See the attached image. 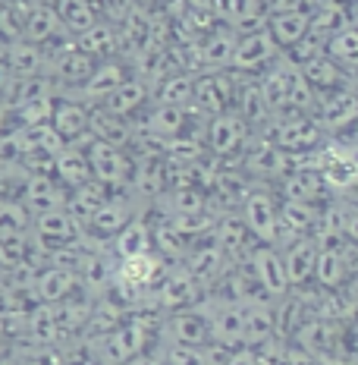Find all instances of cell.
I'll return each mask as SVG.
<instances>
[{
  "label": "cell",
  "instance_id": "obj_38",
  "mask_svg": "<svg viewBox=\"0 0 358 365\" xmlns=\"http://www.w3.org/2000/svg\"><path fill=\"white\" fill-rule=\"evenodd\" d=\"M54 10L57 19L63 26V32L70 38H79L82 32H88L98 19V10L91 6V0H54Z\"/></svg>",
  "mask_w": 358,
  "mask_h": 365
},
{
  "label": "cell",
  "instance_id": "obj_30",
  "mask_svg": "<svg viewBox=\"0 0 358 365\" xmlns=\"http://www.w3.org/2000/svg\"><path fill=\"white\" fill-rule=\"evenodd\" d=\"M110 252L113 258H135V255H148L154 252V237H151V224L144 220L142 215H135L129 224L123 227V230L113 237L110 242Z\"/></svg>",
  "mask_w": 358,
  "mask_h": 365
},
{
  "label": "cell",
  "instance_id": "obj_25",
  "mask_svg": "<svg viewBox=\"0 0 358 365\" xmlns=\"http://www.w3.org/2000/svg\"><path fill=\"white\" fill-rule=\"evenodd\" d=\"M317 208L321 205H305V202H280V230H277V249L289 246L293 240L311 237L317 224Z\"/></svg>",
  "mask_w": 358,
  "mask_h": 365
},
{
  "label": "cell",
  "instance_id": "obj_28",
  "mask_svg": "<svg viewBox=\"0 0 358 365\" xmlns=\"http://www.w3.org/2000/svg\"><path fill=\"white\" fill-rule=\"evenodd\" d=\"M54 177L63 182L66 189H82L88 182H95L91 177V164H88V155H85V145H63L54 158Z\"/></svg>",
  "mask_w": 358,
  "mask_h": 365
},
{
  "label": "cell",
  "instance_id": "obj_50",
  "mask_svg": "<svg viewBox=\"0 0 358 365\" xmlns=\"http://www.w3.org/2000/svg\"><path fill=\"white\" fill-rule=\"evenodd\" d=\"M0 365H16V359H10V356H0Z\"/></svg>",
  "mask_w": 358,
  "mask_h": 365
},
{
  "label": "cell",
  "instance_id": "obj_26",
  "mask_svg": "<svg viewBox=\"0 0 358 365\" xmlns=\"http://www.w3.org/2000/svg\"><path fill=\"white\" fill-rule=\"evenodd\" d=\"M308 29H311V10H289L268 16V35L277 41V48L283 54L308 38Z\"/></svg>",
  "mask_w": 358,
  "mask_h": 365
},
{
  "label": "cell",
  "instance_id": "obj_11",
  "mask_svg": "<svg viewBox=\"0 0 358 365\" xmlns=\"http://www.w3.org/2000/svg\"><path fill=\"white\" fill-rule=\"evenodd\" d=\"M315 120L321 123V129L327 133V139H330V135H339V133H349L352 123L358 120V91L346 86V88L317 95Z\"/></svg>",
  "mask_w": 358,
  "mask_h": 365
},
{
  "label": "cell",
  "instance_id": "obj_49",
  "mask_svg": "<svg viewBox=\"0 0 358 365\" xmlns=\"http://www.w3.org/2000/svg\"><path fill=\"white\" fill-rule=\"evenodd\" d=\"M349 133H352V145L358 148V120H355V123H352V129H349Z\"/></svg>",
  "mask_w": 358,
  "mask_h": 365
},
{
  "label": "cell",
  "instance_id": "obj_34",
  "mask_svg": "<svg viewBox=\"0 0 358 365\" xmlns=\"http://www.w3.org/2000/svg\"><path fill=\"white\" fill-rule=\"evenodd\" d=\"M349 26H352V6H349V0H333V4L311 10L308 35L327 44L333 35L342 32V29H349Z\"/></svg>",
  "mask_w": 358,
  "mask_h": 365
},
{
  "label": "cell",
  "instance_id": "obj_42",
  "mask_svg": "<svg viewBox=\"0 0 358 365\" xmlns=\"http://www.w3.org/2000/svg\"><path fill=\"white\" fill-rule=\"evenodd\" d=\"M167 365H211L204 346H182V344H164Z\"/></svg>",
  "mask_w": 358,
  "mask_h": 365
},
{
  "label": "cell",
  "instance_id": "obj_15",
  "mask_svg": "<svg viewBox=\"0 0 358 365\" xmlns=\"http://www.w3.org/2000/svg\"><path fill=\"white\" fill-rule=\"evenodd\" d=\"M179 264H186V271L192 274L201 287L217 284V280L233 268V262L226 258V252L217 246L214 240H208V237H201L198 242H192V246H189V252H186V258H182Z\"/></svg>",
  "mask_w": 358,
  "mask_h": 365
},
{
  "label": "cell",
  "instance_id": "obj_51",
  "mask_svg": "<svg viewBox=\"0 0 358 365\" xmlns=\"http://www.w3.org/2000/svg\"><path fill=\"white\" fill-rule=\"evenodd\" d=\"M73 365H101L98 359H85V362H73Z\"/></svg>",
  "mask_w": 358,
  "mask_h": 365
},
{
  "label": "cell",
  "instance_id": "obj_16",
  "mask_svg": "<svg viewBox=\"0 0 358 365\" xmlns=\"http://www.w3.org/2000/svg\"><path fill=\"white\" fill-rule=\"evenodd\" d=\"M129 76H132V66H129L123 57L104 60V63L95 66V73L85 79V86L73 91V98H79V101H85L88 108H95V104H101L110 91H117L120 86H123Z\"/></svg>",
  "mask_w": 358,
  "mask_h": 365
},
{
  "label": "cell",
  "instance_id": "obj_7",
  "mask_svg": "<svg viewBox=\"0 0 358 365\" xmlns=\"http://www.w3.org/2000/svg\"><path fill=\"white\" fill-rule=\"evenodd\" d=\"M32 240L48 252H63V249H75L85 242V233L75 224V217L66 208L44 211V215L32 217Z\"/></svg>",
  "mask_w": 358,
  "mask_h": 365
},
{
  "label": "cell",
  "instance_id": "obj_31",
  "mask_svg": "<svg viewBox=\"0 0 358 365\" xmlns=\"http://www.w3.org/2000/svg\"><path fill=\"white\" fill-rule=\"evenodd\" d=\"M0 51H4L6 63H10V70H13L16 79L44 76V70H48L44 48H38V44H32V41H26V38H19V41H10V44H0Z\"/></svg>",
  "mask_w": 358,
  "mask_h": 365
},
{
  "label": "cell",
  "instance_id": "obj_12",
  "mask_svg": "<svg viewBox=\"0 0 358 365\" xmlns=\"http://www.w3.org/2000/svg\"><path fill=\"white\" fill-rule=\"evenodd\" d=\"M88 117H91V108L85 101H79V98H73V95H57L48 123L54 126V133L60 135L63 145H85L91 139Z\"/></svg>",
  "mask_w": 358,
  "mask_h": 365
},
{
  "label": "cell",
  "instance_id": "obj_9",
  "mask_svg": "<svg viewBox=\"0 0 358 365\" xmlns=\"http://www.w3.org/2000/svg\"><path fill=\"white\" fill-rule=\"evenodd\" d=\"M239 217L248 227L251 240L264 242V246H277V230H280V205L273 202L268 189H251L239 205Z\"/></svg>",
  "mask_w": 358,
  "mask_h": 365
},
{
  "label": "cell",
  "instance_id": "obj_32",
  "mask_svg": "<svg viewBox=\"0 0 358 365\" xmlns=\"http://www.w3.org/2000/svg\"><path fill=\"white\" fill-rule=\"evenodd\" d=\"M88 129H91V139L107 142V145H117V148H126V151H129V142H132V135H135L132 120H123V117H117V113H107L104 108H91Z\"/></svg>",
  "mask_w": 358,
  "mask_h": 365
},
{
  "label": "cell",
  "instance_id": "obj_47",
  "mask_svg": "<svg viewBox=\"0 0 358 365\" xmlns=\"http://www.w3.org/2000/svg\"><path fill=\"white\" fill-rule=\"evenodd\" d=\"M327 4H333V0H305V6H308V10H317V6H327Z\"/></svg>",
  "mask_w": 358,
  "mask_h": 365
},
{
  "label": "cell",
  "instance_id": "obj_37",
  "mask_svg": "<svg viewBox=\"0 0 358 365\" xmlns=\"http://www.w3.org/2000/svg\"><path fill=\"white\" fill-rule=\"evenodd\" d=\"M349 277H352V274H349V268H346V255H342V249H321L317 246L315 284L327 293H339Z\"/></svg>",
  "mask_w": 358,
  "mask_h": 365
},
{
  "label": "cell",
  "instance_id": "obj_41",
  "mask_svg": "<svg viewBox=\"0 0 358 365\" xmlns=\"http://www.w3.org/2000/svg\"><path fill=\"white\" fill-rule=\"evenodd\" d=\"M32 230H0V268H16L32 255Z\"/></svg>",
  "mask_w": 358,
  "mask_h": 365
},
{
  "label": "cell",
  "instance_id": "obj_45",
  "mask_svg": "<svg viewBox=\"0 0 358 365\" xmlns=\"http://www.w3.org/2000/svg\"><path fill=\"white\" fill-rule=\"evenodd\" d=\"M223 365H261V359H258L255 346H236Z\"/></svg>",
  "mask_w": 358,
  "mask_h": 365
},
{
  "label": "cell",
  "instance_id": "obj_14",
  "mask_svg": "<svg viewBox=\"0 0 358 365\" xmlns=\"http://www.w3.org/2000/svg\"><path fill=\"white\" fill-rule=\"evenodd\" d=\"M339 322H327V318H317V315H308L305 322L295 328L293 340L289 344H299L302 349H308V353H315L321 362L333 365V353H337L339 359Z\"/></svg>",
  "mask_w": 358,
  "mask_h": 365
},
{
  "label": "cell",
  "instance_id": "obj_20",
  "mask_svg": "<svg viewBox=\"0 0 358 365\" xmlns=\"http://www.w3.org/2000/svg\"><path fill=\"white\" fill-rule=\"evenodd\" d=\"M233 110L239 113V117L246 120L251 129H261L273 117L270 108H268V101H264L261 79H258V76H239V73H236V101H233Z\"/></svg>",
  "mask_w": 358,
  "mask_h": 365
},
{
  "label": "cell",
  "instance_id": "obj_4",
  "mask_svg": "<svg viewBox=\"0 0 358 365\" xmlns=\"http://www.w3.org/2000/svg\"><path fill=\"white\" fill-rule=\"evenodd\" d=\"M236 101V73L233 70H204L195 73V91H192V110L204 120L217 113L233 110Z\"/></svg>",
  "mask_w": 358,
  "mask_h": 365
},
{
  "label": "cell",
  "instance_id": "obj_17",
  "mask_svg": "<svg viewBox=\"0 0 358 365\" xmlns=\"http://www.w3.org/2000/svg\"><path fill=\"white\" fill-rule=\"evenodd\" d=\"M66 199H70V189L60 182L54 173H38V177H26L22 182V195L19 202L28 208V215H44V211H57L66 208Z\"/></svg>",
  "mask_w": 358,
  "mask_h": 365
},
{
  "label": "cell",
  "instance_id": "obj_8",
  "mask_svg": "<svg viewBox=\"0 0 358 365\" xmlns=\"http://www.w3.org/2000/svg\"><path fill=\"white\" fill-rule=\"evenodd\" d=\"M246 268H248L251 277H255L258 290L268 296V299L277 302V299H283V296L293 293V287H289V280H286V268H283V252H280L277 246L258 242L246 258Z\"/></svg>",
  "mask_w": 358,
  "mask_h": 365
},
{
  "label": "cell",
  "instance_id": "obj_6",
  "mask_svg": "<svg viewBox=\"0 0 358 365\" xmlns=\"http://www.w3.org/2000/svg\"><path fill=\"white\" fill-rule=\"evenodd\" d=\"M85 155H88V164H91V177L95 182L107 189H129V180H132V155L126 148H117V145H107V142H98V139H88L85 142Z\"/></svg>",
  "mask_w": 358,
  "mask_h": 365
},
{
  "label": "cell",
  "instance_id": "obj_5",
  "mask_svg": "<svg viewBox=\"0 0 358 365\" xmlns=\"http://www.w3.org/2000/svg\"><path fill=\"white\" fill-rule=\"evenodd\" d=\"M251 135H255V129H251L236 110H226V113H217V117L208 120V126H204V148H208L211 158L226 161V158L246 151Z\"/></svg>",
  "mask_w": 358,
  "mask_h": 365
},
{
  "label": "cell",
  "instance_id": "obj_2",
  "mask_svg": "<svg viewBox=\"0 0 358 365\" xmlns=\"http://www.w3.org/2000/svg\"><path fill=\"white\" fill-rule=\"evenodd\" d=\"M135 217V195L129 189H113V192L104 199L101 208L91 215V220L85 224V246H101L110 249L113 237Z\"/></svg>",
  "mask_w": 358,
  "mask_h": 365
},
{
  "label": "cell",
  "instance_id": "obj_13",
  "mask_svg": "<svg viewBox=\"0 0 358 365\" xmlns=\"http://www.w3.org/2000/svg\"><path fill=\"white\" fill-rule=\"evenodd\" d=\"M283 51L277 48V41L264 32H251V35H239V44H236V54H233V73L239 76H261L264 70H270L277 63V57Z\"/></svg>",
  "mask_w": 358,
  "mask_h": 365
},
{
  "label": "cell",
  "instance_id": "obj_27",
  "mask_svg": "<svg viewBox=\"0 0 358 365\" xmlns=\"http://www.w3.org/2000/svg\"><path fill=\"white\" fill-rule=\"evenodd\" d=\"M295 66H299L302 79L308 82V86L317 91V95H324V91L346 88V86L352 88V79H349V73H342L327 54H315V57L302 60V63H295Z\"/></svg>",
  "mask_w": 358,
  "mask_h": 365
},
{
  "label": "cell",
  "instance_id": "obj_21",
  "mask_svg": "<svg viewBox=\"0 0 358 365\" xmlns=\"http://www.w3.org/2000/svg\"><path fill=\"white\" fill-rule=\"evenodd\" d=\"M258 79H261V91H264V101H268L270 113H280L286 108L295 79H299V66L289 60V54H280L277 63H273L270 70H264Z\"/></svg>",
  "mask_w": 358,
  "mask_h": 365
},
{
  "label": "cell",
  "instance_id": "obj_24",
  "mask_svg": "<svg viewBox=\"0 0 358 365\" xmlns=\"http://www.w3.org/2000/svg\"><path fill=\"white\" fill-rule=\"evenodd\" d=\"M148 101H151V86L132 73L123 86H120L117 91H110V95L104 98L101 104H95V108H104L107 113H117V117H123V120H132L135 113H142L144 108H148Z\"/></svg>",
  "mask_w": 358,
  "mask_h": 365
},
{
  "label": "cell",
  "instance_id": "obj_52",
  "mask_svg": "<svg viewBox=\"0 0 358 365\" xmlns=\"http://www.w3.org/2000/svg\"><path fill=\"white\" fill-rule=\"evenodd\" d=\"M139 4H170V0H139Z\"/></svg>",
  "mask_w": 358,
  "mask_h": 365
},
{
  "label": "cell",
  "instance_id": "obj_43",
  "mask_svg": "<svg viewBox=\"0 0 358 365\" xmlns=\"http://www.w3.org/2000/svg\"><path fill=\"white\" fill-rule=\"evenodd\" d=\"M339 211H342V237H346L349 246L358 249V202L339 199Z\"/></svg>",
  "mask_w": 358,
  "mask_h": 365
},
{
  "label": "cell",
  "instance_id": "obj_40",
  "mask_svg": "<svg viewBox=\"0 0 358 365\" xmlns=\"http://www.w3.org/2000/svg\"><path fill=\"white\" fill-rule=\"evenodd\" d=\"M110 192H113V189L101 186V182H88V186H82V189H73L70 199H66V211H70V215L75 217V224L85 230V224L91 220V215L101 208L104 199H107Z\"/></svg>",
  "mask_w": 358,
  "mask_h": 365
},
{
  "label": "cell",
  "instance_id": "obj_18",
  "mask_svg": "<svg viewBox=\"0 0 358 365\" xmlns=\"http://www.w3.org/2000/svg\"><path fill=\"white\" fill-rule=\"evenodd\" d=\"M236 44H239V35H236L233 26L226 22H217L208 35L198 41V57H201V73L204 70H230L233 66V54Z\"/></svg>",
  "mask_w": 358,
  "mask_h": 365
},
{
  "label": "cell",
  "instance_id": "obj_29",
  "mask_svg": "<svg viewBox=\"0 0 358 365\" xmlns=\"http://www.w3.org/2000/svg\"><path fill=\"white\" fill-rule=\"evenodd\" d=\"M73 41H75V48L85 51L88 57H95L98 63L120 57V29L113 26V22L98 19L88 32H82L79 38H73Z\"/></svg>",
  "mask_w": 358,
  "mask_h": 365
},
{
  "label": "cell",
  "instance_id": "obj_36",
  "mask_svg": "<svg viewBox=\"0 0 358 365\" xmlns=\"http://www.w3.org/2000/svg\"><path fill=\"white\" fill-rule=\"evenodd\" d=\"M192 91H195V73L173 70L154 86L151 101L154 104H173V108H192Z\"/></svg>",
  "mask_w": 358,
  "mask_h": 365
},
{
  "label": "cell",
  "instance_id": "obj_22",
  "mask_svg": "<svg viewBox=\"0 0 358 365\" xmlns=\"http://www.w3.org/2000/svg\"><path fill=\"white\" fill-rule=\"evenodd\" d=\"M75 290H79V277H75V271L66 268V264H44V268L35 274V284H32L35 302H44V306H54V302L66 299V296Z\"/></svg>",
  "mask_w": 358,
  "mask_h": 365
},
{
  "label": "cell",
  "instance_id": "obj_1",
  "mask_svg": "<svg viewBox=\"0 0 358 365\" xmlns=\"http://www.w3.org/2000/svg\"><path fill=\"white\" fill-rule=\"evenodd\" d=\"M255 133H261V139L277 145L283 155H315L327 142V133L315 117H308V113H293V110L273 113L268 123L261 129H255Z\"/></svg>",
  "mask_w": 358,
  "mask_h": 365
},
{
  "label": "cell",
  "instance_id": "obj_53",
  "mask_svg": "<svg viewBox=\"0 0 358 365\" xmlns=\"http://www.w3.org/2000/svg\"><path fill=\"white\" fill-rule=\"evenodd\" d=\"M352 79H355V82H352V88H355V91H358V73H355V76H352Z\"/></svg>",
  "mask_w": 358,
  "mask_h": 365
},
{
  "label": "cell",
  "instance_id": "obj_39",
  "mask_svg": "<svg viewBox=\"0 0 358 365\" xmlns=\"http://www.w3.org/2000/svg\"><path fill=\"white\" fill-rule=\"evenodd\" d=\"M324 54L339 66L342 73H349V79L358 73V26L352 22L349 29H342L324 44Z\"/></svg>",
  "mask_w": 358,
  "mask_h": 365
},
{
  "label": "cell",
  "instance_id": "obj_35",
  "mask_svg": "<svg viewBox=\"0 0 358 365\" xmlns=\"http://www.w3.org/2000/svg\"><path fill=\"white\" fill-rule=\"evenodd\" d=\"M26 41L38 44V48H48V44L60 41V38H70L63 32V26H60L57 19V10L48 4H35L32 13H28V22H26V32H22Z\"/></svg>",
  "mask_w": 358,
  "mask_h": 365
},
{
  "label": "cell",
  "instance_id": "obj_10",
  "mask_svg": "<svg viewBox=\"0 0 358 365\" xmlns=\"http://www.w3.org/2000/svg\"><path fill=\"white\" fill-rule=\"evenodd\" d=\"M161 340L164 344H182V346H208L211 344V322L201 302L192 309H179L164 315L161 324Z\"/></svg>",
  "mask_w": 358,
  "mask_h": 365
},
{
  "label": "cell",
  "instance_id": "obj_19",
  "mask_svg": "<svg viewBox=\"0 0 358 365\" xmlns=\"http://www.w3.org/2000/svg\"><path fill=\"white\" fill-rule=\"evenodd\" d=\"M283 252V249H280ZM315 264H317V240L315 237H302L293 240L283 252V268L286 280L293 290H305L315 280Z\"/></svg>",
  "mask_w": 358,
  "mask_h": 365
},
{
  "label": "cell",
  "instance_id": "obj_48",
  "mask_svg": "<svg viewBox=\"0 0 358 365\" xmlns=\"http://www.w3.org/2000/svg\"><path fill=\"white\" fill-rule=\"evenodd\" d=\"M349 6H352V22L358 26V0H349Z\"/></svg>",
  "mask_w": 358,
  "mask_h": 365
},
{
  "label": "cell",
  "instance_id": "obj_33",
  "mask_svg": "<svg viewBox=\"0 0 358 365\" xmlns=\"http://www.w3.org/2000/svg\"><path fill=\"white\" fill-rule=\"evenodd\" d=\"M192 120V108H173V104H154L144 113V129L151 135H157L161 142H170L173 135H182Z\"/></svg>",
  "mask_w": 358,
  "mask_h": 365
},
{
  "label": "cell",
  "instance_id": "obj_46",
  "mask_svg": "<svg viewBox=\"0 0 358 365\" xmlns=\"http://www.w3.org/2000/svg\"><path fill=\"white\" fill-rule=\"evenodd\" d=\"M16 365H57V359L48 353V349H35V353H28L26 359H16Z\"/></svg>",
  "mask_w": 358,
  "mask_h": 365
},
{
  "label": "cell",
  "instance_id": "obj_44",
  "mask_svg": "<svg viewBox=\"0 0 358 365\" xmlns=\"http://www.w3.org/2000/svg\"><path fill=\"white\" fill-rule=\"evenodd\" d=\"M283 365H327V362H321L315 353H308V349H302L299 344H286Z\"/></svg>",
  "mask_w": 358,
  "mask_h": 365
},
{
  "label": "cell",
  "instance_id": "obj_3",
  "mask_svg": "<svg viewBox=\"0 0 358 365\" xmlns=\"http://www.w3.org/2000/svg\"><path fill=\"white\" fill-rule=\"evenodd\" d=\"M201 299H204V287L186 271V264H170V268L164 271L161 284L151 290L148 306L170 315V312H179V309H192Z\"/></svg>",
  "mask_w": 358,
  "mask_h": 365
},
{
  "label": "cell",
  "instance_id": "obj_23",
  "mask_svg": "<svg viewBox=\"0 0 358 365\" xmlns=\"http://www.w3.org/2000/svg\"><path fill=\"white\" fill-rule=\"evenodd\" d=\"M277 186H280L283 202L321 205V199L327 195V189L321 182V173H317L315 167H293V170H286L283 177L277 180Z\"/></svg>",
  "mask_w": 358,
  "mask_h": 365
}]
</instances>
